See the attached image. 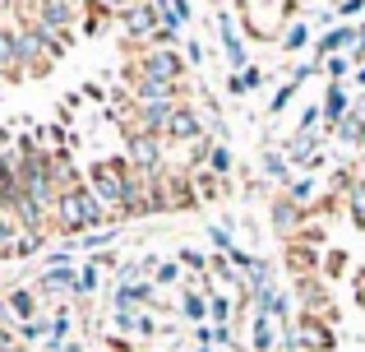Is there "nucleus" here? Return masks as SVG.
<instances>
[{
  "mask_svg": "<svg viewBox=\"0 0 365 352\" xmlns=\"http://www.w3.org/2000/svg\"><path fill=\"white\" fill-rule=\"evenodd\" d=\"M347 111H351L347 89H342V84H329V93H324V121H329V126H338Z\"/></svg>",
  "mask_w": 365,
  "mask_h": 352,
  "instance_id": "13",
  "label": "nucleus"
},
{
  "mask_svg": "<svg viewBox=\"0 0 365 352\" xmlns=\"http://www.w3.org/2000/svg\"><path fill=\"white\" fill-rule=\"evenodd\" d=\"M139 65H143L148 74H158V79L180 84V79H185V65H190V61H185L180 51H171V46H148V51L139 56Z\"/></svg>",
  "mask_w": 365,
  "mask_h": 352,
  "instance_id": "5",
  "label": "nucleus"
},
{
  "mask_svg": "<svg viewBox=\"0 0 365 352\" xmlns=\"http://www.w3.org/2000/svg\"><path fill=\"white\" fill-rule=\"evenodd\" d=\"M324 70H329V79H333V84H342L351 70H356V65H351V56H329V61H324Z\"/></svg>",
  "mask_w": 365,
  "mask_h": 352,
  "instance_id": "26",
  "label": "nucleus"
},
{
  "mask_svg": "<svg viewBox=\"0 0 365 352\" xmlns=\"http://www.w3.org/2000/svg\"><path fill=\"white\" fill-rule=\"evenodd\" d=\"M287 5H296V0H287Z\"/></svg>",
  "mask_w": 365,
  "mask_h": 352,
  "instance_id": "39",
  "label": "nucleus"
},
{
  "mask_svg": "<svg viewBox=\"0 0 365 352\" xmlns=\"http://www.w3.org/2000/svg\"><path fill=\"white\" fill-rule=\"evenodd\" d=\"M120 28L130 37H158L162 33V9L153 5V0H134V5L120 14Z\"/></svg>",
  "mask_w": 365,
  "mask_h": 352,
  "instance_id": "6",
  "label": "nucleus"
},
{
  "mask_svg": "<svg viewBox=\"0 0 365 352\" xmlns=\"http://www.w3.org/2000/svg\"><path fill=\"white\" fill-rule=\"evenodd\" d=\"M19 223H14V213H0V260H14L19 255Z\"/></svg>",
  "mask_w": 365,
  "mask_h": 352,
  "instance_id": "16",
  "label": "nucleus"
},
{
  "mask_svg": "<svg viewBox=\"0 0 365 352\" xmlns=\"http://www.w3.org/2000/svg\"><path fill=\"white\" fill-rule=\"evenodd\" d=\"M333 135H338V144H351V149H361L365 144V111L361 107H351L347 116L333 126Z\"/></svg>",
  "mask_w": 365,
  "mask_h": 352,
  "instance_id": "12",
  "label": "nucleus"
},
{
  "mask_svg": "<svg viewBox=\"0 0 365 352\" xmlns=\"http://www.w3.org/2000/svg\"><path fill=\"white\" fill-rule=\"evenodd\" d=\"M268 218H273V232H277V236H287V241H296V232L305 227V208L296 204L292 195H277V199H273V208H268Z\"/></svg>",
  "mask_w": 365,
  "mask_h": 352,
  "instance_id": "9",
  "label": "nucleus"
},
{
  "mask_svg": "<svg viewBox=\"0 0 365 352\" xmlns=\"http://www.w3.org/2000/svg\"><path fill=\"white\" fill-rule=\"evenodd\" d=\"M195 352H208V348H204V343H199V348H195Z\"/></svg>",
  "mask_w": 365,
  "mask_h": 352,
  "instance_id": "38",
  "label": "nucleus"
},
{
  "mask_svg": "<svg viewBox=\"0 0 365 352\" xmlns=\"http://www.w3.org/2000/svg\"><path fill=\"white\" fill-rule=\"evenodd\" d=\"M74 5H79V9H93V0H74Z\"/></svg>",
  "mask_w": 365,
  "mask_h": 352,
  "instance_id": "36",
  "label": "nucleus"
},
{
  "mask_svg": "<svg viewBox=\"0 0 365 352\" xmlns=\"http://www.w3.org/2000/svg\"><path fill=\"white\" fill-rule=\"evenodd\" d=\"M351 65H356V70H361V65H365V28H361V37H356V42H351Z\"/></svg>",
  "mask_w": 365,
  "mask_h": 352,
  "instance_id": "32",
  "label": "nucleus"
},
{
  "mask_svg": "<svg viewBox=\"0 0 365 352\" xmlns=\"http://www.w3.org/2000/svg\"><path fill=\"white\" fill-rule=\"evenodd\" d=\"M255 348H259V352L273 348V316H264V311L255 316Z\"/></svg>",
  "mask_w": 365,
  "mask_h": 352,
  "instance_id": "22",
  "label": "nucleus"
},
{
  "mask_svg": "<svg viewBox=\"0 0 365 352\" xmlns=\"http://www.w3.org/2000/svg\"><path fill=\"white\" fill-rule=\"evenodd\" d=\"M361 9H365V0H342V5H338V14H342V19H356Z\"/></svg>",
  "mask_w": 365,
  "mask_h": 352,
  "instance_id": "33",
  "label": "nucleus"
},
{
  "mask_svg": "<svg viewBox=\"0 0 365 352\" xmlns=\"http://www.w3.org/2000/svg\"><path fill=\"white\" fill-rule=\"evenodd\" d=\"M208 167H213L217 176H227V172H232V149L217 144V149H213V158H208Z\"/></svg>",
  "mask_w": 365,
  "mask_h": 352,
  "instance_id": "28",
  "label": "nucleus"
},
{
  "mask_svg": "<svg viewBox=\"0 0 365 352\" xmlns=\"http://www.w3.org/2000/svg\"><path fill=\"white\" fill-rule=\"evenodd\" d=\"M310 42H314V28L305 24V19H296V24H287V33H282V51H305Z\"/></svg>",
  "mask_w": 365,
  "mask_h": 352,
  "instance_id": "17",
  "label": "nucleus"
},
{
  "mask_svg": "<svg viewBox=\"0 0 365 352\" xmlns=\"http://www.w3.org/2000/svg\"><path fill=\"white\" fill-rule=\"evenodd\" d=\"M176 278H180L176 264H153V283H176Z\"/></svg>",
  "mask_w": 365,
  "mask_h": 352,
  "instance_id": "31",
  "label": "nucleus"
},
{
  "mask_svg": "<svg viewBox=\"0 0 365 352\" xmlns=\"http://www.w3.org/2000/svg\"><path fill=\"white\" fill-rule=\"evenodd\" d=\"M134 334H158V320H148V316H139V329Z\"/></svg>",
  "mask_w": 365,
  "mask_h": 352,
  "instance_id": "34",
  "label": "nucleus"
},
{
  "mask_svg": "<svg viewBox=\"0 0 365 352\" xmlns=\"http://www.w3.org/2000/svg\"><path fill=\"white\" fill-rule=\"evenodd\" d=\"M24 19L28 24H42V28H56V33H74L83 9L74 5V0H28Z\"/></svg>",
  "mask_w": 365,
  "mask_h": 352,
  "instance_id": "4",
  "label": "nucleus"
},
{
  "mask_svg": "<svg viewBox=\"0 0 365 352\" xmlns=\"http://www.w3.org/2000/svg\"><path fill=\"white\" fill-rule=\"evenodd\" d=\"M287 195H292L301 208H310V204H314V195H319V186H314L310 176H301V181H287Z\"/></svg>",
  "mask_w": 365,
  "mask_h": 352,
  "instance_id": "20",
  "label": "nucleus"
},
{
  "mask_svg": "<svg viewBox=\"0 0 365 352\" xmlns=\"http://www.w3.org/2000/svg\"><path fill=\"white\" fill-rule=\"evenodd\" d=\"M259 167H264V176H273V181H292V172H287V154H273V149H264Z\"/></svg>",
  "mask_w": 365,
  "mask_h": 352,
  "instance_id": "19",
  "label": "nucleus"
},
{
  "mask_svg": "<svg viewBox=\"0 0 365 352\" xmlns=\"http://www.w3.org/2000/svg\"><path fill=\"white\" fill-rule=\"evenodd\" d=\"M199 199H217V195H227V186H222V176L217 172H199Z\"/></svg>",
  "mask_w": 365,
  "mask_h": 352,
  "instance_id": "24",
  "label": "nucleus"
},
{
  "mask_svg": "<svg viewBox=\"0 0 365 352\" xmlns=\"http://www.w3.org/2000/svg\"><path fill=\"white\" fill-rule=\"evenodd\" d=\"M153 297V283H120L116 288V311H134Z\"/></svg>",
  "mask_w": 365,
  "mask_h": 352,
  "instance_id": "15",
  "label": "nucleus"
},
{
  "mask_svg": "<svg viewBox=\"0 0 365 352\" xmlns=\"http://www.w3.org/2000/svg\"><path fill=\"white\" fill-rule=\"evenodd\" d=\"M51 65H56V56H51V46L37 37V28L19 24V74H28V79H46Z\"/></svg>",
  "mask_w": 365,
  "mask_h": 352,
  "instance_id": "3",
  "label": "nucleus"
},
{
  "mask_svg": "<svg viewBox=\"0 0 365 352\" xmlns=\"http://www.w3.org/2000/svg\"><path fill=\"white\" fill-rule=\"evenodd\" d=\"M130 167L139 172H162V135H148V130H130Z\"/></svg>",
  "mask_w": 365,
  "mask_h": 352,
  "instance_id": "7",
  "label": "nucleus"
},
{
  "mask_svg": "<svg viewBox=\"0 0 365 352\" xmlns=\"http://www.w3.org/2000/svg\"><path fill=\"white\" fill-rule=\"evenodd\" d=\"M342 269H347V251H329V260H324V273H329V278H338Z\"/></svg>",
  "mask_w": 365,
  "mask_h": 352,
  "instance_id": "29",
  "label": "nucleus"
},
{
  "mask_svg": "<svg viewBox=\"0 0 365 352\" xmlns=\"http://www.w3.org/2000/svg\"><path fill=\"white\" fill-rule=\"evenodd\" d=\"M356 301L365 306V269H356Z\"/></svg>",
  "mask_w": 365,
  "mask_h": 352,
  "instance_id": "35",
  "label": "nucleus"
},
{
  "mask_svg": "<svg viewBox=\"0 0 365 352\" xmlns=\"http://www.w3.org/2000/svg\"><path fill=\"white\" fill-rule=\"evenodd\" d=\"M9 311H14L19 320H28V316L37 311V297H33L28 288H14V292H9Z\"/></svg>",
  "mask_w": 365,
  "mask_h": 352,
  "instance_id": "21",
  "label": "nucleus"
},
{
  "mask_svg": "<svg viewBox=\"0 0 365 352\" xmlns=\"http://www.w3.org/2000/svg\"><path fill=\"white\" fill-rule=\"evenodd\" d=\"M356 84H365V65H361V70H356Z\"/></svg>",
  "mask_w": 365,
  "mask_h": 352,
  "instance_id": "37",
  "label": "nucleus"
},
{
  "mask_svg": "<svg viewBox=\"0 0 365 352\" xmlns=\"http://www.w3.org/2000/svg\"><path fill=\"white\" fill-rule=\"evenodd\" d=\"M356 37H361V28H356V24H338V28H324V37H319V42H314V56H319V61H329V56H347Z\"/></svg>",
  "mask_w": 365,
  "mask_h": 352,
  "instance_id": "10",
  "label": "nucleus"
},
{
  "mask_svg": "<svg viewBox=\"0 0 365 352\" xmlns=\"http://www.w3.org/2000/svg\"><path fill=\"white\" fill-rule=\"evenodd\" d=\"M213 149H217V139H195V144H190V167H204L208 158H213Z\"/></svg>",
  "mask_w": 365,
  "mask_h": 352,
  "instance_id": "27",
  "label": "nucleus"
},
{
  "mask_svg": "<svg viewBox=\"0 0 365 352\" xmlns=\"http://www.w3.org/2000/svg\"><path fill=\"white\" fill-rule=\"evenodd\" d=\"M167 139H176V144H195V139H204V121H199V111L190 107V102H176V111H171L167 121Z\"/></svg>",
  "mask_w": 365,
  "mask_h": 352,
  "instance_id": "8",
  "label": "nucleus"
},
{
  "mask_svg": "<svg viewBox=\"0 0 365 352\" xmlns=\"http://www.w3.org/2000/svg\"><path fill=\"white\" fill-rule=\"evenodd\" d=\"M14 352H24V348H14Z\"/></svg>",
  "mask_w": 365,
  "mask_h": 352,
  "instance_id": "40",
  "label": "nucleus"
},
{
  "mask_svg": "<svg viewBox=\"0 0 365 352\" xmlns=\"http://www.w3.org/2000/svg\"><path fill=\"white\" fill-rule=\"evenodd\" d=\"M208 316L227 325V320H232V301H227V297H213V301H208Z\"/></svg>",
  "mask_w": 365,
  "mask_h": 352,
  "instance_id": "30",
  "label": "nucleus"
},
{
  "mask_svg": "<svg viewBox=\"0 0 365 352\" xmlns=\"http://www.w3.org/2000/svg\"><path fill=\"white\" fill-rule=\"evenodd\" d=\"M98 264H83L79 269V283H74V297H88V292H98Z\"/></svg>",
  "mask_w": 365,
  "mask_h": 352,
  "instance_id": "25",
  "label": "nucleus"
},
{
  "mask_svg": "<svg viewBox=\"0 0 365 352\" xmlns=\"http://www.w3.org/2000/svg\"><path fill=\"white\" fill-rule=\"evenodd\" d=\"M79 283V269H70V264H51V269L42 273V292H56V288H70Z\"/></svg>",
  "mask_w": 365,
  "mask_h": 352,
  "instance_id": "18",
  "label": "nucleus"
},
{
  "mask_svg": "<svg viewBox=\"0 0 365 352\" xmlns=\"http://www.w3.org/2000/svg\"><path fill=\"white\" fill-rule=\"evenodd\" d=\"M56 218H61V232H70V236H83V232H98V227L116 223V213L98 199L93 186H79L74 195H65L56 204Z\"/></svg>",
  "mask_w": 365,
  "mask_h": 352,
  "instance_id": "1",
  "label": "nucleus"
},
{
  "mask_svg": "<svg viewBox=\"0 0 365 352\" xmlns=\"http://www.w3.org/2000/svg\"><path fill=\"white\" fill-rule=\"evenodd\" d=\"M342 204H347V218H351V223H356L361 232H365V172H361L356 181H351V190L342 195Z\"/></svg>",
  "mask_w": 365,
  "mask_h": 352,
  "instance_id": "14",
  "label": "nucleus"
},
{
  "mask_svg": "<svg viewBox=\"0 0 365 352\" xmlns=\"http://www.w3.org/2000/svg\"><path fill=\"white\" fill-rule=\"evenodd\" d=\"M180 311H185L190 320H204V316H208V297H199L195 288H185V297H180Z\"/></svg>",
  "mask_w": 365,
  "mask_h": 352,
  "instance_id": "23",
  "label": "nucleus"
},
{
  "mask_svg": "<svg viewBox=\"0 0 365 352\" xmlns=\"http://www.w3.org/2000/svg\"><path fill=\"white\" fill-rule=\"evenodd\" d=\"M217 24H222V56H227V65H232V70H250V56H245V42H241V33H236L232 28V19H217Z\"/></svg>",
  "mask_w": 365,
  "mask_h": 352,
  "instance_id": "11",
  "label": "nucleus"
},
{
  "mask_svg": "<svg viewBox=\"0 0 365 352\" xmlns=\"http://www.w3.org/2000/svg\"><path fill=\"white\" fill-rule=\"evenodd\" d=\"M88 186L98 190V199L120 218V204H125V186H130V163H93L88 167Z\"/></svg>",
  "mask_w": 365,
  "mask_h": 352,
  "instance_id": "2",
  "label": "nucleus"
}]
</instances>
